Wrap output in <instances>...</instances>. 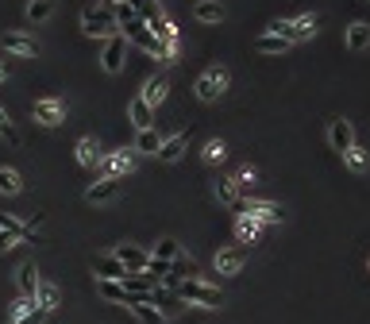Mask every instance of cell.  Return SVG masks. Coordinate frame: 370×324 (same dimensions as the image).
Returning <instances> with one entry per match:
<instances>
[{"instance_id":"4fadbf2b","label":"cell","mask_w":370,"mask_h":324,"mask_svg":"<svg viewBox=\"0 0 370 324\" xmlns=\"http://www.w3.org/2000/svg\"><path fill=\"white\" fill-rule=\"evenodd\" d=\"M328 143L339 151V155H344V151L355 147V128H351L347 120H332L328 123Z\"/></svg>"},{"instance_id":"60d3db41","label":"cell","mask_w":370,"mask_h":324,"mask_svg":"<svg viewBox=\"0 0 370 324\" xmlns=\"http://www.w3.org/2000/svg\"><path fill=\"white\" fill-rule=\"evenodd\" d=\"M0 136H4L8 143H12V147L20 143V131L12 128V120H8V112H4V108H0Z\"/></svg>"},{"instance_id":"b9f144b4","label":"cell","mask_w":370,"mask_h":324,"mask_svg":"<svg viewBox=\"0 0 370 324\" xmlns=\"http://www.w3.org/2000/svg\"><path fill=\"white\" fill-rule=\"evenodd\" d=\"M16 243H20V240H16V236H8L4 228H0V251H12Z\"/></svg>"},{"instance_id":"ac0fdd59","label":"cell","mask_w":370,"mask_h":324,"mask_svg":"<svg viewBox=\"0 0 370 324\" xmlns=\"http://www.w3.org/2000/svg\"><path fill=\"white\" fill-rule=\"evenodd\" d=\"M0 46H4L8 54H27V59H31V54H39V43L27 39V35H20V31H8L4 39H0Z\"/></svg>"},{"instance_id":"74e56055","label":"cell","mask_w":370,"mask_h":324,"mask_svg":"<svg viewBox=\"0 0 370 324\" xmlns=\"http://www.w3.org/2000/svg\"><path fill=\"white\" fill-rule=\"evenodd\" d=\"M232 182H235V189H240V197H251V193H255V170H251V166L240 170Z\"/></svg>"},{"instance_id":"836d02e7","label":"cell","mask_w":370,"mask_h":324,"mask_svg":"<svg viewBox=\"0 0 370 324\" xmlns=\"http://www.w3.org/2000/svg\"><path fill=\"white\" fill-rule=\"evenodd\" d=\"M147 278L150 282H163L166 278V274H174V263H166V259H155V255H150V263H147Z\"/></svg>"},{"instance_id":"44dd1931","label":"cell","mask_w":370,"mask_h":324,"mask_svg":"<svg viewBox=\"0 0 370 324\" xmlns=\"http://www.w3.org/2000/svg\"><path fill=\"white\" fill-rule=\"evenodd\" d=\"M216 197H220L224 205H232L235 213L243 208V197H240V189H235V182H232V178H220V182H216Z\"/></svg>"},{"instance_id":"52a82bcc","label":"cell","mask_w":370,"mask_h":324,"mask_svg":"<svg viewBox=\"0 0 370 324\" xmlns=\"http://www.w3.org/2000/svg\"><path fill=\"white\" fill-rule=\"evenodd\" d=\"M123 59H128V39H123V35H112V39H104V54H101L104 74H120V70H123Z\"/></svg>"},{"instance_id":"f546056e","label":"cell","mask_w":370,"mask_h":324,"mask_svg":"<svg viewBox=\"0 0 370 324\" xmlns=\"http://www.w3.org/2000/svg\"><path fill=\"white\" fill-rule=\"evenodd\" d=\"M128 309L135 313L143 324H163V313H158L155 305H147V301H128Z\"/></svg>"},{"instance_id":"603a6c76","label":"cell","mask_w":370,"mask_h":324,"mask_svg":"<svg viewBox=\"0 0 370 324\" xmlns=\"http://www.w3.org/2000/svg\"><path fill=\"white\" fill-rule=\"evenodd\" d=\"M163 136H158L155 128H147V131H139L135 136V151H143V155H158V151H163Z\"/></svg>"},{"instance_id":"30bf717a","label":"cell","mask_w":370,"mask_h":324,"mask_svg":"<svg viewBox=\"0 0 370 324\" xmlns=\"http://www.w3.org/2000/svg\"><path fill=\"white\" fill-rule=\"evenodd\" d=\"M120 189H123V178H101V182H93L89 189H85V201L89 205H108V201L120 197Z\"/></svg>"},{"instance_id":"d4e9b609","label":"cell","mask_w":370,"mask_h":324,"mask_svg":"<svg viewBox=\"0 0 370 324\" xmlns=\"http://www.w3.org/2000/svg\"><path fill=\"white\" fill-rule=\"evenodd\" d=\"M193 16H197L201 24H220V20H224V8L216 4V0H197Z\"/></svg>"},{"instance_id":"7a4b0ae2","label":"cell","mask_w":370,"mask_h":324,"mask_svg":"<svg viewBox=\"0 0 370 324\" xmlns=\"http://www.w3.org/2000/svg\"><path fill=\"white\" fill-rule=\"evenodd\" d=\"M116 16H112V8H85L81 12V31L89 35V39H112L116 31Z\"/></svg>"},{"instance_id":"f1b7e54d","label":"cell","mask_w":370,"mask_h":324,"mask_svg":"<svg viewBox=\"0 0 370 324\" xmlns=\"http://www.w3.org/2000/svg\"><path fill=\"white\" fill-rule=\"evenodd\" d=\"M255 51L259 54H282V51H289V43L282 39V35H259V39H255Z\"/></svg>"},{"instance_id":"3957f363","label":"cell","mask_w":370,"mask_h":324,"mask_svg":"<svg viewBox=\"0 0 370 324\" xmlns=\"http://www.w3.org/2000/svg\"><path fill=\"white\" fill-rule=\"evenodd\" d=\"M120 35L128 43H135L139 51H147V54H155V59H166V51H163V39H158L155 31L143 24V20H131L128 27H120Z\"/></svg>"},{"instance_id":"d6a6232c","label":"cell","mask_w":370,"mask_h":324,"mask_svg":"<svg viewBox=\"0 0 370 324\" xmlns=\"http://www.w3.org/2000/svg\"><path fill=\"white\" fill-rule=\"evenodd\" d=\"M97 293H101V298H108V301L128 305V290H123L120 282H101V278H97Z\"/></svg>"},{"instance_id":"9c48e42d","label":"cell","mask_w":370,"mask_h":324,"mask_svg":"<svg viewBox=\"0 0 370 324\" xmlns=\"http://www.w3.org/2000/svg\"><path fill=\"white\" fill-rule=\"evenodd\" d=\"M147 305H155V309L163 313V320H174L178 313L185 309V301L178 298L174 290H166V285H155V293H150V298H147Z\"/></svg>"},{"instance_id":"d6986e66","label":"cell","mask_w":370,"mask_h":324,"mask_svg":"<svg viewBox=\"0 0 370 324\" xmlns=\"http://www.w3.org/2000/svg\"><path fill=\"white\" fill-rule=\"evenodd\" d=\"M16 285H20L24 298H35L39 293V270H35V263H20V270H16Z\"/></svg>"},{"instance_id":"4316f807","label":"cell","mask_w":370,"mask_h":324,"mask_svg":"<svg viewBox=\"0 0 370 324\" xmlns=\"http://www.w3.org/2000/svg\"><path fill=\"white\" fill-rule=\"evenodd\" d=\"M347 46L351 51H363V46H370V24H363V20H355L347 27Z\"/></svg>"},{"instance_id":"ffe728a7","label":"cell","mask_w":370,"mask_h":324,"mask_svg":"<svg viewBox=\"0 0 370 324\" xmlns=\"http://www.w3.org/2000/svg\"><path fill=\"white\" fill-rule=\"evenodd\" d=\"M0 228H4L8 236H16V240H24V243H39L35 228H31V224H24V221H16V216H4V213H0Z\"/></svg>"},{"instance_id":"7c38bea8","label":"cell","mask_w":370,"mask_h":324,"mask_svg":"<svg viewBox=\"0 0 370 324\" xmlns=\"http://www.w3.org/2000/svg\"><path fill=\"white\" fill-rule=\"evenodd\" d=\"M112 255H116V259H120L123 266H128L131 274H143V270H147V263H150V255L143 251V247H135V243H120Z\"/></svg>"},{"instance_id":"d590c367","label":"cell","mask_w":370,"mask_h":324,"mask_svg":"<svg viewBox=\"0 0 370 324\" xmlns=\"http://www.w3.org/2000/svg\"><path fill=\"white\" fill-rule=\"evenodd\" d=\"M155 259H166V263H178V259H182V247H178V240H158Z\"/></svg>"},{"instance_id":"277c9868","label":"cell","mask_w":370,"mask_h":324,"mask_svg":"<svg viewBox=\"0 0 370 324\" xmlns=\"http://www.w3.org/2000/svg\"><path fill=\"white\" fill-rule=\"evenodd\" d=\"M267 31H270V35H282L286 43L312 39V35H317V16H301V20H274Z\"/></svg>"},{"instance_id":"4dcf8cb0","label":"cell","mask_w":370,"mask_h":324,"mask_svg":"<svg viewBox=\"0 0 370 324\" xmlns=\"http://www.w3.org/2000/svg\"><path fill=\"white\" fill-rule=\"evenodd\" d=\"M20 189H24L20 174H16V170H8V166H0V193H4V197H16Z\"/></svg>"},{"instance_id":"8d00e7d4","label":"cell","mask_w":370,"mask_h":324,"mask_svg":"<svg viewBox=\"0 0 370 324\" xmlns=\"http://www.w3.org/2000/svg\"><path fill=\"white\" fill-rule=\"evenodd\" d=\"M344 162H347L351 170H355V174H363V170H366V151H363V147H359V143H355V147H351V151H344Z\"/></svg>"},{"instance_id":"e575fe53","label":"cell","mask_w":370,"mask_h":324,"mask_svg":"<svg viewBox=\"0 0 370 324\" xmlns=\"http://www.w3.org/2000/svg\"><path fill=\"white\" fill-rule=\"evenodd\" d=\"M51 12H54V0H31V4H27V20H31V24L46 20Z\"/></svg>"},{"instance_id":"7bdbcfd3","label":"cell","mask_w":370,"mask_h":324,"mask_svg":"<svg viewBox=\"0 0 370 324\" xmlns=\"http://www.w3.org/2000/svg\"><path fill=\"white\" fill-rule=\"evenodd\" d=\"M4 78H8V66H4V62H0V81H4Z\"/></svg>"},{"instance_id":"cb8c5ba5","label":"cell","mask_w":370,"mask_h":324,"mask_svg":"<svg viewBox=\"0 0 370 324\" xmlns=\"http://www.w3.org/2000/svg\"><path fill=\"white\" fill-rule=\"evenodd\" d=\"M78 162H81V166H101V143L85 136L78 143Z\"/></svg>"},{"instance_id":"8992f818","label":"cell","mask_w":370,"mask_h":324,"mask_svg":"<svg viewBox=\"0 0 370 324\" xmlns=\"http://www.w3.org/2000/svg\"><path fill=\"white\" fill-rule=\"evenodd\" d=\"M240 216H251L255 224H278V221H282V205H274V201H255V197H247L243 208H240Z\"/></svg>"},{"instance_id":"8fae6325","label":"cell","mask_w":370,"mask_h":324,"mask_svg":"<svg viewBox=\"0 0 370 324\" xmlns=\"http://www.w3.org/2000/svg\"><path fill=\"white\" fill-rule=\"evenodd\" d=\"M247 255H251V247H243V243L224 247V251H216V270H220V274H240L243 263H247Z\"/></svg>"},{"instance_id":"7402d4cb","label":"cell","mask_w":370,"mask_h":324,"mask_svg":"<svg viewBox=\"0 0 370 324\" xmlns=\"http://www.w3.org/2000/svg\"><path fill=\"white\" fill-rule=\"evenodd\" d=\"M259 228H262V224H255L251 216H240V221H235V243L251 247L255 240H259Z\"/></svg>"},{"instance_id":"83f0119b","label":"cell","mask_w":370,"mask_h":324,"mask_svg":"<svg viewBox=\"0 0 370 324\" xmlns=\"http://www.w3.org/2000/svg\"><path fill=\"white\" fill-rule=\"evenodd\" d=\"M35 309H39V301H35V298H24V293H20V298L8 305V320L16 324V320H24V317H31Z\"/></svg>"},{"instance_id":"2e32d148","label":"cell","mask_w":370,"mask_h":324,"mask_svg":"<svg viewBox=\"0 0 370 324\" xmlns=\"http://www.w3.org/2000/svg\"><path fill=\"white\" fill-rule=\"evenodd\" d=\"M185 147H189V131H174V136H166L163 151H158V162H178L185 155Z\"/></svg>"},{"instance_id":"5bb4252c","label":"cell","mask_w":370,"mask_h":324,"mask_svg":"<svg viewBox=\"0 0 370 324\" xmlns=\"http://www.w3.org/2000/svg\"><path fill=\"white\" fill-rule=\"evenodd\" d=\"M35 120H39L43 128H58L66 120V104L62 101H35Z\"/></svg>"},{"instance_id":"ba28073f","label":"cell","mask_w":370,"mask_h":324,"mask_svg":"<svg viewBox=\"0 0 370 324\" xmlns=\"http://www.w3.org/2000/svg\"><path fill=\"white\" fill-rule=\"evenodd\" d=\"M224 89H227V70L224 66H212V70L201 74V81H197V97L201 101H216Z\"/></svg>"},{"instance_id":"9a60e30c","label":"cell","mask_w":370,"mask_h":324,"mask_svg":"<svg viewBox=\"0 0 370 324\" xmlns=\"http://www.w3.org/2000/svg\"><path fill=\"white\" fill-rule=\"evenodd\" d=\"M93 274H97L101 282H123V274H128V266H123L116 255H108V259H97L93 263Z\"/></svg>"},{"instance_id":"484cf974","label":"cell","mask_w":370,"mask_h":324,"mask_svg":"<svg viewBox=\"0 0 370 324\" xmlns=\"http://www.w3.org/2000/svg\"><path fill=\"white\" fill-rule=\"evenodd\" d=\"M166 89H170L166 78H150V81L143 85V93H139V97H143V101L150 104V108H155V104H163V101H166Z\"/></svg>"},{"instance_id":"f35d334b","label":"cell","mask_w":370,"mask_h":324,"mask_svg":"<svg viewBox=\"0 0 370 324\" xmlns=\"http://www.w3.org/2000/svg\"><path fill=\"white\" fill-rule=\"evenodd\" d=\"M224 158H227V147L220 139H208L205 143V162H224Z\"/></svg>"},{"instance_id":"5b68a950","label":"cell","mask_w":370,"mask_h":324,"mask_svg":"<svg viewBox=\"0 0 370 324\" xmlns=\"http://www.w3.org/2000/svg\"><path fill=\"white\" fill-rule=\"evenodd\" d=\"M135 151V147H131ZM131 151H112V155H101V178H123L131 174V166H135V155Z\"/></svg>"},{"instance_id":"6da1fadb","label":"cell","mask_w":370,"mask_h":324,"mask_svg":"<svg viewBox=\"0 0 370 324\" xmlns=\"http://www.w3.org/2000/svg\"><path fill=\"white\" fill-rule=\"evenodd\" d=\"M174 293L182 298L185 305H205V309H220V285H208V282H189L182 278L174 285Z\"/></svg>"},{"instance_id":"e0dca14e","label":"cell","mask_w":370,"mask_h":324,"mask_svg":"<svg viewBox=\"0 0 370 324\" xmlns=\"http://www.w3.org/2000/svg\"><path fill=\"white\" fill-rule=\"evenodd\" d=\"M128 116H131V123H135L139 131H147V128H155V108L143 101V97H131V104H128Z\"/></svg>"},{"instance_id":"1f68e13d","label":"cell","mask_w":370,"mask_h":324,"mask_svg":"<svg viewBox=\"0 0 370 324\" xmlns=\"http://www.w3.org/2000/svg\"><path fill=\"white\" fill-rule=\"evenodd\" d=\"M35 301H39V309H46V313H51V309H58V301H62V293H58V285H39V293H35Z\"/></svg>"},{"instance_id":"ab89813d","label":"cell","mask_w":370,"mask_h":324,"mask_svg":"<svg viewBox=\"0 0 370 324\" xmlns=\"http://www.w3.org/2000/svg\"><path fill=\"white\" fill-rule=\"evenodd\" d=\"M112 16H116V24H120V27H128L131 20H139V16H135V8H131L128 0H120V4L112 8Z\"/></svg>"}]
</instances>
